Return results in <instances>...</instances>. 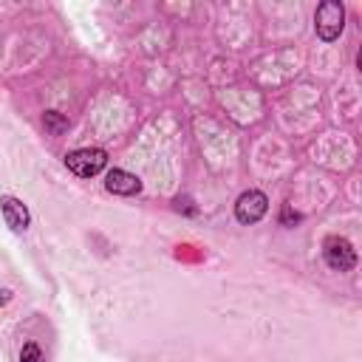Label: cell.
Segmentation results:
<instances>
[{
    "mask_svg": "<svg viewBox=\"0 0 362 362\" xmlns=\"http://www.w3.org/2000/svg\"><path fill=\"white\" fill-rule=\"evenodd\" d=\"M345 28V6L337 0H325L314 11V31L322 42H334Z\"/></svg>",
    "mask_w": 362,
    "mask_h": 362,
    "instance_id": "obj_1",
    "label": "cell"
},
{
    "mask_svg": "<svg viewBox=\"0 0 362 362\" xmlns=\"http://www.w3.org/2000/svg\"><path fill=\"white\" fill-rule=\"evenodd\" d=\"M105 164H107V153L99 150V147H82V150H74V153L65 156V167L79 178L99 175L105 170Z\"/></svg>",
    "mask_w": 362,
    "mask_h": 362,
    "instance_id": "obj_2",
    "label": "cell"
},
{
    "mask_svg": "<svg viewBox=\"0 0 362 362\" xmlns=\"http://www.w3.org/2000/svg\"><path fill=\"white\" fill-rule=\"evenodd\" d=\"M322 257H325L328 269H334V272H351V269L356 266V249L351 246L348 238H339V235L325 238V243H322Z\"/></svg>",
    "mask_w": 362,
    "mask_h": 362,
    "instance_id": "obj_3",
    "label": "cell"
},
{
    "mask_svg": "<svg viewBox=\"0 0 362 362\" xmlns=\"http://www.w3.org/2000/svg\"><path fill=\"white\" fill-rule=\"evenodd\" d=\"M269 212V198L260 189H246L238 201H235V218L240 223H257L263 215Z\"/></svg>",
    "mask_w": 362,
    "mask_h": 362,
    "instance_id": "obj_4",
    "label": "cell"
},
{
    "mask_svg": "<svg viewBox=\"0 0 362 362\" xmlns=\"http://www.w3.org/2000/svg\"><path fill=\"white\" fill-rule=\"evenodd\" d=\"M0 212H3L6 226H11L14 232H25L28 223H31L28 206L20 198H14V195H0Z\"/></svg>",
    "mask_w": 362,
    "mask_h": 362,
    "instance_id": "obj_5",
    "label": "cell"
},
{
    "mask_svg": "<svg viewBox=\"0 0 362 362\" xmlns=\"http://www.w3.org/2000/svg\"><path fill=\"white\" fill-rule=\"evenodd\" d=\"M105 189L113 192V195H124L127 198V195H139L141 192V181L127 170H110L105 175Z\"/></svg>",
    "mask_w": 362,
    "mask_h": 362,
    "instance_id": "obj_6",
    "label": "cell"
},
{
    "mask_svg": "<svg viewBox=\"0 0 362 362\" xmlns=\"http://www.w3.org/2000/svg\"><path fill=\"white\" fill-rule=\"evenodd\" d=\"M42 124H45V130H48L51 136H62V133L68 130V119H65L62 113H57V110H45Z\"/></svg>",
    "mask_w": 362,
    "mask_h": 362,
    "instance_id": "obj_7",
    "label": "cell"
},
{
    "mask_svg": "<svg viewBox=\"0 0 362 362\" xmlns=\"http://www.w3.org/2000/svg\"><path fill=\"white\" fill-rule=\"evenodd\" d=\"M20 362H45V356H42L37 342H25L23 351H20Z\"/></svg>",
    "mask_w": 362,
    "mask_h": 362,
    "instance_id": "obj_8",
    "label": "cell"
},
{
    "mask_svg": "<svg viewBox=\"0 0 362 362\" xmlns=\"http://www.w3.org/2000/svg\"><path fill=\"white\" fill-rule=\"evenodd\" d=\"M280 221H283V226H291V223H297V221H300V215H297V212H291V206L286 204V206H283Z\"/></svg>",
    "mask_w": 362,
    "mask_h": 362,
    "instance_id": "obj_9",
    "label": "cell"
},
{
    "mask_svg": "<svg viewBox=\"0 0 362 362\" xmlns=\"http://www.w3.org/2000/svg\"><path fill=\"white\" fill-rule=\"evenodd\" d=\"M8 300H11V291H8V288H0V308H3Z\"/></svg>",
    "mask_w": 362,
    "mask_h": 362,
    "instance_id": "obj_10",
    "label": "cell"
}]
</instances>
